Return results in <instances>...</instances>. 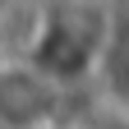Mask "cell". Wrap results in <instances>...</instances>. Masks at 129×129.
<instances>
[{
  "label": "cell",
  "mask_w": 129,
  "mask_h": 129,
  "mask_svg": "<svg viewBox=\"0 0 129 129\" xmlns=\"http://www.w3.org/2000/svg\"><path fill=\"white\" fill-rule=\"evenodd\" d=\"M106 32H111V19L97 0H60L42 14L37 32H32L28 64L64 88L83 74H97Z\"/></svg>",
  "instance_id": "obj_1"
},
{
  "label": "cell",
  "mask_w": 129,
  "mask_h": 129,
  "mask_svg": "<svg viewBox=\"0 0 129 129\" xmlns=\"http://www.w3.org/2000/svg\"><path fill=\"white\" fill-rule=\"evenodd\" d=\"M60 83L28 60L0 64V129H51L60 115Z\"/></svg>",
  "instance_id": "obj_2"
},
{
  "label": "cell",
  "mask_w": 129,
  "mask_h": 129,
  "mask_svg": "<svg viewBox=\"0 0 129 129\" xmlns=\"http://www.w3.org/2000/svg\"><path fill=\"white\" fill-rule=\"evenodd\" d=\"M102 78L111 83V92L129 102V19H111L106 32V46H102V60H97Z\"/></svg>",
  "instance_id": "obj_3"
}]
</instances>
